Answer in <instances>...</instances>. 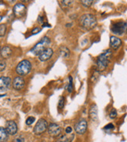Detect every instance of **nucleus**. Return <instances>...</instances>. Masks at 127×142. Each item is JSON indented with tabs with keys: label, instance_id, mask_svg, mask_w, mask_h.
Segmentation results:
<instances>
[{
	"label": "nucleus",
	"instance_id": "f257e3e1",
	"mask_svg": "<svg viewBox=\"0 0 127 142\" xmlns=\"http://www.w3.org/2000/svg\"><path fill=\"white\" fill-rule=\"evenodd\" d=\"M112 57V51L108 49L103 52L102 54L97 57V68L98 72H103L108 67L109 62H110V58Z\"/></svg>",
	"mask_w": 127,
	"mask_h": 142
},
{
	"label": "nucleus",
	"instance_id": "f03ea898",
	"mask_svg": "<svg viewBox=\"0 0 127 142\" xmlns=\"http://www.w3.org/2000/svg\"><path fill=\"white\" fill-rule=\"evenodd\" d=\"M80 24L86 29H93L97 25L96 17L93 14H84L80 19Z\"/></svg>",
	"mask_w": 127,
	"mask_h": 142
},
{
	"label": "nucleus",
	"instance_id": "7ed1b4c3",
	"mask_svg": "<svg viewBox=\"0 0 127 142\" xmlns=\"http://www.w3.org/2000/svg\"><path fill=\"white\" fill-rule=\"evenodd\" d=\"M50 44V39L48 37H44L31 50V52L35 55H39L42 51L48 48Z\"/></svg>",
	"mask_w": 127,
	"mask_h": 142
},
{
	"label": "nucleus",
	"instance_id": "20e7f679",
	"mask_svg": "<svg viewBox=\"0 0 127 142\" xmlns=\"http://www.w3.org/2000/svg\"><path fill=\"white\" fill-rule=\"evenodd\" d=\"M32 68L31 63L28 60H23L21 61L16 68V72L20 76L27 75L29 72H31Z\"/></svg>",
	"mask_w": 127,
	"mask_h": 142
},
{
	"label": "nucleus",
	"instance_id": "39448f33",
	"mask_svg": "<svg viewBox=\"0 0 127 142\" xmlns=\"http://www.w3.org/2000/svg\"><path fill=\"white\" fill-rule=\"evenodd\" d=\"M48 122L44 119H43V118H42V119H40L37 122L35 127L34 128V133L37 135L42 134L48 129Z\"/></svg>",
	"mask_w": 127,
	"mask_h": 142
},
{
	"label": "nucleus",
	"instance_id": "423d86ee",
	"mask_svg": "<svg viewBox=\"0 0 127 142\" xmlns=\"http://www.w3.org/2000/svg\"><path fill=\"white\" fill-rule=\"evenodd\" d=\"M111 30L115 34L123 35L126 32V22L119 21V22L114 23L112 25Z\"/></svg>",
	"mask_w": 127,
	"mask_h": 142
},
{
	"label": "nucleus",
	"instance_id": "0eeeda50",
	"mask_svg": "<svg viewBox=\"0 0 127 142\" xmlns=\"http://www.w3.org/2000/svg\"><path fill=\"white\" fill-rule=\"evenodd\" d=\"M12 80L7 76H2L0 78V92H6L11 86Z\"/></svg>",
	"mask_w": 127,
	"mask_h": 142
},
{
	"label": "nucleus",
	"instance_id": "6e6552de",
	"mask_svg": "<svg viewBox=\"0 0 127 142\" xmlns=\"http://www.w3.org/2000/svg\"><path fill=\"white\" fill-rule=\"evenodd\" d=\"M48 134L51 136L56 137V136H59V135L61 134L62 129L59 125H58L57 123H51L49 124L48 127Z\"/></svg>",
	"mask_w": 127,
	"mask_h": 142
},
{
	"label": "nucleus",
	"instance_id": "1a4fd4ad",
	"mask_svg": "<svg viewBox=\"0 0 127 142\" xmlns=\"http://www.w3.org/2000/svg\"><path fill=\"white\" fill-rule=\"evenodd\" d=\"M87 129V122L85 120H80L75 124V131L79 134H84Z\"/></svg>",
	"mask_w": 127,
	"mask_h": 142
},
{
	"label": "nucleus",
	"instance_id": "9d476101",
	"mask_svg": "<svg viewBox=\"0 0 127 142\" xmlns=\"http://www.w3.org/2000/svg\"><path fill=\"white\" fill-rule=\"evenodd\" d=\"M26 11H27V8L25 6V5L22 3H17L13 7V13L16 17L24 16L26 13Z\"/></svg>",
	"mask_w": 127,
	"mask_h": 142
},
{
	"label": "nucleus",
	"instance_id": "9b49d317",
	"mask_svg": "<svg viewBox=\"0 0 127 142\" xmlns=\"http://www.w3.org/2000/svg\"><path fill=\"white\" fill-rule=\"evenodd\" d=\"M5 130L10 135H15L17 133L18 128H17V124L13 120H9L5 123Z\"/></svg>",
	"mask_w": 127,
	"mask_h": 142
},
{
	"label": "nucleus",
	"instance_id": "f8f14e48",
	"mask_svg": "<svg viewBox=\"0 0 127 142\" xmlns=\"http://www.w3.org/2000/svg\"><path fill=\"white\" fill-rule=\"evenodd\" d=\"M13 87L16 90H21L25 86V81L20 76H17L13 81Z\"/></svg>",
	"mask_w": 127,
	"mask_h": 142
},
{
	"label": "nucleus",
	"instance_id": "ddd939ff",
	"mask_svg": "<svg viewBox=\"0 0 127 142\" xmlns=\"http://www.w3.org/2000/svg\"><path fill=\"white\" fill-rule=\"evenodd\" d=\"M53 55V51L50 47H48L47 49H45L44 51H42L41 54H40L39 56V60L42 61H45L48 60V59L51 58V57Z\"/></svg>",
	"mask_w": 127,
	"mask_h": 142
},
{
	"label": "nucleus",
	"instance_id": "4468645a",
	"mask_svg": "<svg viewBox=\"0 0 127 142\" xmlns=\"http://www.w3.org/2000/svg\"><path fill=\"white\" fill-rule=\"evenodd\" d=\"M121 44H122V40H121L119 37H115V36H112L110 37V46L113 50L119 49Z\"/></svg>",
	"mask_w": 127,
	"mask_h": 142
},
{
	"label": "nucleus",
	"instance_id": "2eb2a0df",
	"mask_svg": "<svg viewBox=\"0 0 127 142\" xmlns=\"http://www.w3.org/2000/svg\"><path fill=\"white\" fill-rule=\"evenodd\" d=\"M74 134H60L58 137V141L59 142H72L74 138Z\"/></svg>",
	"mask_w": 127,
	"mask_h": 142
},
{
	"label": "nucleus",
	"instance_id": "dca6fc26",
	"mask_svg": "<svg viewBox=\"0 0 127 142\" xmlns=\"http://www.w3.org/2000/svg\"><path fill=\"white\" fill-rule=\"evenodd\" d=\"M12 53H13V51L9 46H5L1 49L0 55H1V57L3 59H7L12 55Z\"/></svg>",
	"mask_w": 127,
	"mask_h": 142
},
{
	"label": "nucleus",
	"instance_id": "f3484780",
	"mask_svg": "<svg viewBox=\"0 0 127 142\" xmlns=\"http://www.w3.org/2000/svg\"><path fill=\"white\" fill-rule=\"evenodd\" d=\"M59 53H60V55L64 58H67L70 55V51L69 50V48L66 47V46H61L60 47Z\"/></svg>",
	"mask_w": 127,
	"mask_h": 142
},
{
	"label": "nucleus",
	"instance_id": "a211bd4d",
	"mask_svg": "<svg viewBox=\"0 0 127 142\" xmlns=\"http://www.w3.org/2000/svg\"><path fill=\"white\" fill-rule=\"evenodd\" d=\"M90 117L94 121L97 120V107L96 105H92L90 109Z\"/></svg>",
	"mask_w": 127,
	"mask_h": 142
},
{
	"label": "nucleus",
	"instance_id": "6ab92c4d",
	"mask_svg": "<svg viewBox=\"0 0 127 142\" xmlns=\"http://www.w3.org/2000/svg\"><path fill=\"white\" fill-rule=\"evenodd\" d=\"M9 134L5 128L0 127V142H5L8 140Z\"/></svg>",
	"mask_w": 127,
	"mask_h": 142
},
{
	"label": "nucleus",
	"instance_id": "aec40b11",
	"mask_svg": "<svg viewBox=\"0 0 127 142\" xmlns=\"http://www.w3.org/2000/svg\"><path fill=\"white\" fill-rule=\"evenodd\" d=\"M6 33V25L2 23L0 25V37H4Z\"/></svg>",
	"mask_w": 127,
	"mask_h": 142
},
{
	"label": "nucleus",
	"instance_id": "412c9836",
	"mask_svg": "<svg viewBox=\"0 0 127 142\" xmlns=\"http://www.w3.org/2000/svg\"><path fill=\"white\" fill-rule=\"evenodd\" d=\"M69 81H70V82H69V85L67 86V90L69 92H73V78L72 76H69Z\"/></svg>",
	"mask_w": 127,
	"mask_h": 142
},
{
	"label": "nucleus",
	"instance_id": "4be33fe9",
	"mask_svg": "<svg viewBox=\"0 0 127 142\" xmlns=\"http://www.w3.org/2000/svg\"><path fill=\"white\" fill-rule=\"evenodd\" d=\"M92 3H93L92 0H82L81 1V4L85 7H90Z\"/></svg>",
	"mask_w": 127,
	"mask_h": 142
},
{
	"label": "nucleus",
	"instance_id": "5701e85b",
	"mask_svg": "<svg viewBox=\"0 0 127 142\" xmlns=\"http://www.w3.org/2000/svg\"><path fill=\"white\" fill-rule=\"evenodd\" d=\"M5 67H6V63H5V61L4 60H0V72H3Z\"/></svg>",
	"mask_w": 127,
	"mask_h": 142
},
{
	"label": "nucleus",
	"instance_id": "b1692460",
	"mask_svg": "<svg viewBox=\"0 0 127 142\" xmlns=\"http://www.w3.org/2000/svg\"><path fill=\"white\" fill-rule=\"evenodd\" d=\"M64 104H65V98L63 96H61L59 101V107L60 109H62L64 107Z\"/></svg>",
	"mask_w": 127,
	"mask_h": 142
},
{
	"label": "nucleus",
	"instance_id": "393cba45",
	"mask_svg": "<svg viewBox=\"0 0 127 142\" xmlns=\"http://www.w3.org/2000/svg\"><path fill=\"white\" fill-rule=\"evenodd\" d=\"M109 116H110L112 119H114V118H115L117 116V111L116 110H115V108H113L111 112H110V114H109Z\"/></svg>",
	"mask_w": 127,
	"mask_h": 142
},
{
	"label": "nucleus",
	"instance_id": "a878e982",
	"mask_svg": "<svg viewBox=\"0 0 127 142\" xmlns=\"http://www.w3.org/2000/svg\"><path fill=\"white\" fill-rule=\"evenodd\" d=\"M34 120H35V118L34 116H29L26 120V123L27 125H31V124L34 122Z\"/></svg>",
	"mask_w": 127,
	"mask_h": 142
},
{
	"label": "nucleus",
	"instance_id": "bb28decb",
	"mask_svg": "<svg viewBox=\"0 0 127 142\" xmlns=\"http://www.w3.org/2000/svg\"><path fill=\"white\" fill-rule=\"evenodd\" d=\"M12 142H24V138L21 136H17L13 140Z\"/></svg>",
	"mask_w": 127,
	"mask_h": 142
},
{
	"label": "nucleus",
	"instance_id": "cd10ccee",
	"mask_svg": "<svg viewBox=\"0 0 127 142\" xmlns=\"http://www.w3.org/2000/svg\"><path fill=\"white\" fill-rule=\"evenodd\" d=\"M60 2H61V4L62 5H65V6H70V5H72L73 4V1H60Z\"/></svg>",
	"mask_w": 127,
	"mask_h": 142
},
{
	"label": "nucleus",
	"instance_id": "c85d7f7f",
	"mask_svg": "<svg viewBox=\"0 0 127 142\" xmlns=\"http://www.w3.org/2000/svg\"><path fill=\"white\" fill-rule=\"evenodd\" d=\"M40 30H41V28L35 27V28H34L33 30L31 31V33H32V34H36V33H38V32H40Z\"/></svg>",
	"mask_w": 127,
	"mask_h": 142
},
{
	"label": "nucleus",
	"instance_id": "c756f323",
	"mask_svg": "<svg viewBox=\"0 0 127 142\" xmlns=\"http://www.w3.org/2000/svg\"><path fill=\"white\" fill-rule=\"evenodd\" d=\"M66 134H71L72 133V131H73V129H72V127H67L66 128Z\"/></svg>",
	"mask_w": 127,
	"mask_h": 142
},
{
	"label": "nucleus",
	"instance_id": "7c9ffc66",
	"mask_svg": "<svg viewBox=\"0 0 127 142\" xmlns=\"http://www.w3.org/2000/svg\"><path fill=\"white\" fill-rule=\"evenodd\" d=\"M114 128V125L112 123H108V125H106L105 127V130H108V129H113Z\"/></svg>",
	"mask_w": 127,
	"mask_h": 142
},
{
	"label": "nucleus",
	"instance_id": "2f4dec72",
	"mask_svg": "<svg viewBox=\"0 0 127 142\" xmlns=\"http://www.w3.org/2000/svg\"><path fill=\"white\" fill-rule=\"evenodd\" d=\"M38 21L40 23H43V16H38Z\"/></svg>",
	"mask_w": 127,
	"mask_h": 142
},
{
	"label": "nucleus",
	"instance_id": "473e14b6",
	"mask_svg": "<svg viewBox=\"0 0 127 142\" xmlns=\"http://www.w3.org/2000/svg\"><path fill=\"white\" fill-rule=\"evenodd\" d=\"M126 32L127 33V21L126 22Z\"/></svg>",
	"mask_w": 127,
	"mask_h": 142
},
{
	"label": "nucleus",
	"instance_id": "72a5a7b5",
	"mask_svg": "<svg viewBox=\"0 0 127 142\" xmlns=\"http://www.w3.org/2000/svg\"><path fill=\"white\" fill-rule=\"evenodd\" d=\"M2 16H0V21L2 20Z\"/></svg>",
	"mask_w": 127,
	"mask_h": 142
},
{
	"label": "nucleus",
	"instance_id": "f704fd0d",
	"mask_svg": "<svg viewBox=\"0 0 127 142\" xmlns=\"http://www.w3.org/2000/svg\"><path fill=\"white\" fill-rule=\"evenodd\" d=\"M0 51H1V47H0Z\"/></svg>",
	"mask_w": 127,
	"mask_h": 142
},
{
	"label": "nucleus",
	"instance_id": "c9c22d12",
	"mask_svg": "<svg viewBox=\"0 0 127 142\" xmlns=\"http://www.w3.org/2000/svg\"><path fill=\"white\" fill-rule=\"evenodd\" d=\"M0 2H2V1H0Z\"/></svg>",
	"mask_w": 127,
	"mask_h": 142
}]
</instances>
